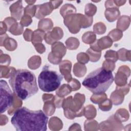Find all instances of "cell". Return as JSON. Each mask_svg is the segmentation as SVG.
Wrapping results in <instances>:
<instances>
[{
  "label": "cell",
  "instance_id": "7a4b0ae2",
  "mask_svg": "<svg viewBox=\"0 0 131 131\" xmlns=\"http://www.w3.org/2000/svg\"><path fill=\"white\" fill-rule=\"evenodd\" d=\"M9 80L12 90L21 100H26L36 94L38 89L35 75L26 69L15 70Z\"/></svg>",
  "mask_w": 131,
  "mask_h": 131
},
{
  "label": "cell",
  "instance_id": "277c9868",
  "mask_svg": "<svg viewBox=\"0 0 131 131\" xmlns=\"http://www.w3.org/2000/svg\"><path fill=\"white\" fill-rule=\"evenodd\" d=\"M63 79L61 75L50 69L48 65L45 66L38 77L39 88L44 92H50L56 90Z\"/></svg>",
  "mask_w": 131,
  "mask_h": 131
},
{
  "label": "cell",
  "instance_id": "52a82bcc",
  "mask_svg": "<svg viewBox=\"0 0 131 131\" xmlns=\"http://www.w3.org/2000/svg\"><path fill=\"white\" fill-rule=\"evenodd\" d=\"M71 66L72 63L69 60H63L59 65L60 72L64 76L65 79L68 82L72 79V76L70 73Z\"/></svg>",
  "mask_w": 131,
  "mask_h": 131
},
{
  "label": "cell",
  "instance_id": "ba28073f",
  "mask_svg": "<svg viewBox=\"0 0 131 131\" xmlns=\"http://www.w3.org/2000/svg\"><path fill=\"white\" fill-rule=\"evenodd\" d=\"M50 4L49 3H48V5L45 9V3L43 4L42 5H37L36 6V14L35 15V17L37 18H41L45 16L48 15L50 14L53 10V8L52 7L50 6L48 8Z\"/></svg>",
  "mask_w": 131,
  "mask_h": 131
},
{
  "label": "cell",
  "instance_id": "3957f363",
  "mask_svg": "<svg viewBox=\"0 0 131 131\" xmlns=\"http://www.w3.org/2000/svg\"><path fill=\"white\" fill-rule=\"evenodd\" d=\"M114 79L112 72L102 67L91 72L83 80L82 85L94 94H100L108 89Z\"/></svg>",
  "mask_w": 131,
  "mask_h": 131
},
{
  "label": "cell",
  "instance_id": "5bb4252c",
  "mask_svg": "<svg viewBox=\"0 0 131 131\" xmlns=\"http://www.w3.org/2000/svg\"><path fill=\"white\" fill-rule=\"evenodd\" d=\"M99 107L103 111H108L112 108V102L109 99H106L101 104H99Z\"/></svg>",
  "mask_w": 131,
  "mask_h": 131
},
{
  "label": "cell",
  "instance_id": "30bf717a",
  "mask_svg": "<svg viewBox=\"0 0 131 131\" xmlns=\"http://www.w3.org/2000/svg\"><path fill=\"white\" fill-rule=\"evenodd\" d=\"M96 38V35L92 32H88L85 33L82 36L83 41L88 44H90L95 41Z\"/></svg>",
  "mask_w": 131,
  "mask_h": 131
},
{
  "label": "cell",
  "instance_id": "ffe728a7",
  "mask_svg": "<svg viewBox=\"0 0 131 131\" xmlns=\"http://www.w3.org/2000/svg\"><path fill=\"white\" fill-rule=\"evenodd\" d=\"M22 18L25 19V21H20V24L23 26H28L32 23L31 18L29 16L24 15Z\"/></svg>",
  "mask_w": 131,
  "mask_h": 131
},
{
  "label": "cell",
  "instance_id": "d6986e66",
  "mask_svg": "<svg viewBox=\"0 0 131 131\" xmlns=\"http://www.w3.org/2000/svg\"><path fill=\"white\" fill-rule=\"evenodd\" d=\"M96 7L95 5H92L91 6V9H89L86 7H85V14L88 16V15H91L93 16L94 14H95L96 12Z\"/></svg>",
  "mask_w": 131,
  "mask_h": 131
},
{
  "label": "cell",
  "instance_id": "2e32d148",
  "mask_svg": "<svg viewBox=\"0 0 131 131\" xmlns=\"http://www.w3.org/2000/svg\"><path fill=\"white\" fill-rule=\"evenodd\" d=\"M36 6L29 5H28L24 9V12L25 14L29 13L31 15L32 17H33L35 15L36 10Z\"/></svg>",
  "mask_w": 131,
  "mask_h": 131
},
{
  "label": "cell",
  "instance_id": "7c38bea8",
  "mask_svg": "<svg viewBox=\"0 0 131 131\" xmlns=\"http://www.w3.org/2000/svg\"><path fill=\"white\" fill-rule=\"evenodd\" d=\"M21 1H17L16 2V5H17V9H16V7L13 4L10 7V10L11 11V14L12 16L14 17H15L16 14V11H18L20 13H22L23 12V6H22V3Z\"/></svg>",
  "mask_w": 131,
  "mask_h": 131
},
{
  "label": "cell",
  "instance_id": "9a60e30c",
  "mask_svg": "<svg viewBox=\"0 0 131 131\" xmlns=\"http://www.w3.org/2000/svg\"><path fill=\"white\" fill-rule=\"evenodd\" d=\"M11 59L10 58V56L6 54H3L2 51H1V66H2L4 63V66H8L9 65L10 63Z\"/></svg>",
  "mask_w": 131,
  "mask_h": 131
},
{
  "label": "cell",
  "instance_id": "7402d4cb",
  "mask_svg": "<svg viewBox=\"0 0 131 131\" xmlns=\"http://www.w3.org/2000/svg\"><path fill=\"white\" fill-rule=\"evenodd\" d=\"M32 32L31 30L27 29L25 31V32L24 33V38L27 41H31V34Z\"/></svg>",
  "mask_w": 131,
  "mask_h": 131
},
{
  "label": "cell",
  "instance_id": "8fae6325",
  "mask_svg": "<svg viewBox=\"0 0 131 131\" xmlns=\"http://www.w3.org/2000/svg\"><path fill=\"white\" fill-rule=\"evenodd\" d=\"M71 11L73 13H75L76 11V10L75 9V7L73 6L71 4H67L64 5H63L62 8L60 9V14L62 16V17L64 18L66 16H67V11Z\"/></svg>",
  "mask_w": 131,
  "mask_h": 131
},
{
  "label": "cell",
  "instance_id": "44dd1931",
  "mask_svg": "<svg viewBox=\"0 0 131 131\" xmlns=\"http://www.w3.org/2000/svg\"><path fill=\"white\" fill-rule=\"evenodd\" d=\"M68 83H69V85L71 88L72 90V88H73L74 85H75L76 90H78L80 88V84L79 81H78L77 80H76L75 79H72V81H69Z\"/></svg>",
  "mask_w": 131,
  "mask_h": 131
},
{
  "label": "cell",
  "instance_id": "5b68a950",
  "mask_svg": "<svg viewBox=\"0 0 131 131\" xmlns=\"http://www.w3.org/2000/svg\"><path fill=\"white\" fill-rule=\"evenodd\" d=\"M1 113H3L9 109L12 105L14 94L12 93L7 82L1 80Z\"/></svg>",
  "mask_w": 131,
  "mask_h": 131
},
{
  "label": "cell",
  "instance_id": "603a6c76",
  "mask_svg": "<svg viewBox=\"0 0 131 131\" xmlns=\"http://www.w3.org/2000/svg\"><path fill=\"white\" fill-rule=\"evenodd\" d=\"M36 50L37 51H38L39 53H40V54H42L43 53V51L41 50L42 48V49H46L45 48V47L43 46V45L40 43H37V44H35L34 45Z\"/></svg>",
  "mask_w": 131,
  "mask_h": 131
},
{
  "label": "cell",
  "instance_id": "ac0fdd59",
  "mask_svg": "<svg viewBox=\"0 0 131 131\" xmlns=\"http://www.w3.org/2000/svg\"><path fill=\"white\" fill-rule=\"evenodd\" d=\"M113 57V58L114 59L115 62H116L118 59V56H117V53L116 51H112V50H109L107 51L106 52V54L104 55V57L106 59H108L110 57Z\"/></svg>",
  "mask_w": 131,
  "mask_h": 131
},
{
  "label": "cell",
  "instance_id": "e0dca14e",
  "mask_svg": "<svg viewBox=\"0 0 131 131\" xmlns=\"http://www.w3.org/2000/svg\"><path fill=\"white\" fill-rule=\"evenodd\" d=\"M66 45L68 49L70 47L71 45H74V46L76 48L78 47L79 45V42L78 39L75 38H73L71 37L68 38L67 41H66Z\"/></svg>",
  "mask_w": 131,
  "mask_h": 131
},
{
  "label": "cell",
  "instance_id": "cb8c5ba5",
  "mask_svg": "<svg viewBox=\"0 0 131 131\" xmlns=\"http://www.w3.org/2000/svg\"><path fill=\"white\" fill-rule=\"evenodd\" d=\"M7 26L4 21L1 22V35L3 33L5 34L6 30H7Z\"/></svg>",
  "mask_w": 131,
  "mask_h": 131
},
{
  "label": "cell",
  "instance_id": "9c48e42d",
  "mask_svg": "<svg viewBox=\"0 0 131 131\" xmlns=\"http://www.w3.org/2000/svg\"><path fill=\"white\" fill-rule=\"evenodd\" d=\"M15 69L13 67L7 68L6 66H1V78H8L10 77L12 73Z\"/></svg>",
  "mask_w": 131,
  "mask_h": 131
},
{
  "label": "cell",
  "instance_id": "4fadbf2b",
  "mask_svg": "<svg viewBox=\"0 0 131 131\" xmlns=\"http://www.w3.org/2000/svg\"><path fill=\"white\" fill-rule=\"evenodd\" d=\"M86 53L90 56V59L92 62H96L100 59L101 56V52L94 51L91 48L87 50Z\"/></svg>",
  "mask_w": 131,
  "mask_h": 131
},
{
  "label": "cell",
  "instance_id": "6da1fadb",
  "mask_svg": "<svg viewBox=\"0 0 131 131\" xmlns=\"http://www.w3.org/2000/svg\"><path fill=\"white\" fill-rule=\"evenodd\" d=\"M48 121V116L42 111H31L26 107L17 109L11 120L15 129L20 131L46 130Z\"/></svg>",
  "mask_w": 131,
  "mask_h": 131
},
{
  "label": "cell",
  "instance_id": "8992f818",
  "mask_svg": "<svg viewBox=\"0 0 131 131\" xmlns=\"http://www.w3.org/2000/svg\"><path fill=\"white\" fill-rule=\"evenodd\" d=\"M113 41L108 36H104L98 39L92 44V48L96 51H100L105 48H109L112 46Z\"/></svg>",
  "mask_w": 131,
  "mask_h": 131
}]
</instances>
